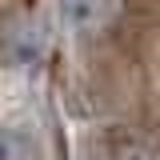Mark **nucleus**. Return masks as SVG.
Returning <instances> with one entry per match:
<instances>
[{
  "mask_svg": "<svg viewBox=\"0 0 160 160\" xmlns=\"http://www.w3.org/2000/svg\"><path fill=\"white\" fill-rule=\"evenodd\" d=\"M112 16H116V0H60V20L80 36L100 32Z\"/></svg>",
  "mask_w": 160,
  "mask_h": 160,
  "instance_id": "f257e3e1",
  "label": "nucleus"
},
{
  "mask_svg": "<svg viewBox=\"0 0 160 160\" xmlns=\"http://www.w3.org/2000/svg\"><path fill=\"white\" fill-rule=\"evenodd\" d=\"M0 160H36V140L24 128H0Z\"/></svg>",
  "mask_w": 160,
  "mask_h": 160,
  "instance_id": "7ed1b4c3",
  "label": "nucleus"
},
{
  "mask_svg": "<svg viewBox=\"0 0 160 160\" xmlns=\"http://www.w3.org/2000/svg\"><path fill=\"white\" fill-rule=\"evenodd\" d=\"M92 160H156V152H152L140 136L108 132V136L92 140Z\"/></svg>",
  "mask_w": 160,
  "mask_h": 160,
  "instance_id": "f03ea898",
  "label": "nucleus"
}]
</instances>
